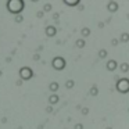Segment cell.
<instances>
[{
	"mask_svg": "<svg viewBox=\"0 0 129 129\" xmlns=\"http://www.w3.org/2000/svg\"><path fill=\"white\" fill-rule=\"evenodd\" d=\"M22 7H24V3L21 2V0H10L9 2V10L10 11L18 13Z\"/></svg>",
	"mask_w": 129,
	"mask_h": 129,
	"instance_id": "1",
	"label": "cell"
}]
</instances>
